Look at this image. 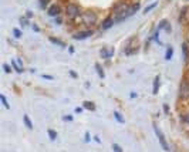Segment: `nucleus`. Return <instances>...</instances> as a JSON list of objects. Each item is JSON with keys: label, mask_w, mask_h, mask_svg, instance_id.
Masks as SVG:
<instances>
[{"label": "nucleus", "mask_w": 189, "mask_h": 152, "mask_svg": "<svg viewBox=\"0 0 189 152\" xmlns=\"http://www.w3.org/2000/svg\"><path fill=\"white\" fill-rule=\"evenodd\" d=\"M81 20H83V23H84L85 26H88V27H92V26H95V24H97L98 17H97V14H95V11H92V10H84V11H83V14H81Z\"/></svg>", "instance_id": "obj_1"}, {"label": "nucleus", "mask_w": 189, "mask_h": 152, "mask_svg": "<svg viewBox=\"0 0 189 152\" xmlns=\"http://www.w3.org/2000/svg\"><path fill=\"white\" fill-rule=\"evenodd\" d=\"M138 51V38L137 37H129L127 40V44L124 47V54L125 56H134Z\"/></svg>", "instance_id": "obj_2"}, {"label": "nucleus", "mask_w": 189, "mask_h": 152, "mask_svg": "<svg viewBox=\"0 0 189 152\" xmlns=\"http://www.w3.org/2000/svg\"><path fill=\"white\" fill-rule=\"evenodd\" d=\"M65 14H67V17L70 20H74V19H77V17L83 13H81V7L78 6V4L68 3L67 6H65Z\"/></svg>", "instance_id": "obj_3"}, {"label": "nucleus", "mask_w": 189, "mask_h": 152, "mask_svg": "<svg viewBox=\"0 0 189 152\" xmlns=\"http://www.w3.org/2000/svg\"><path fill=\"white\" fill-rule=\"evenodd\" d=\"M139 7H141V4H139V3L129 4V7H128V9H127V10H125L124 13H122L119 17H117V19H115V21H124V20H127L128 17L134 16V14L139 10Z\"/></svg>", "instance_id": "obj_4"}, {"label": "nucleus", "mask_w": 189, "mask_h": 152, "mask_svg": "<svg viewBox=\"0 0 189 152\" xmlns=\"http://www.w3.org/2000/svg\"><path fill=\"white\" fill-rule=\"evenodd\" d=\"M128 7H129V4L127 3L125 0H119L118 3H115L114 7H112V13L115 14V19L121 16V14L124 13V11L127 10V9H128Z\"/></svg>", "instance_id": "obj_5"}, {"label": "nucleus", "mask_w": 189, "mask_h": 152, "mask_svg": "<svg viewBox=\"0 0 189 152\" xmlns=\"http://www.w3.org/2000/svg\"><path fill=\"white\" fill-rule=\"evenodd\" d=\"M152 127H154V131H155V135H156V138H158L159 144H161L162 149H164V151H169V145H168V142H166V139H165V136H164V134H162V131L158 128V125H156V124H154V125H152Z\"/></svg>", "instance_id": "obj_6"}, {"label": "nucleus", "mask_w": 189, "mask_h": 152, "mask_svg": "<svg viewBox=\"0 0 189 152\" xmlns=\"http://www.w3.org/2000/svg\"><path fill=\"white\" fill-rule=\"evenodd\" d=\"M188 97H189V80L185 78V80H182L181 84H179V98H181V100H185V98H188Z\"/></svg>", "instance_id": "obj_7"}, {"label": "nucleus", "mask_w": 189, "mask_h": 152, "mask_svg": "<svg viewBox=\"0 0 189 152\" xmlns=\"http://www.w3.org/2000/svg\"><path fill=\"white\" fill-rule=\"evenodd\" d=\"M114 54H115L114 47H102L101 50H100V56H101V58H104V60H110L111 57H114Z\"/></svg>", "instance_id": "obj_8"}, {"label": "nucleus", "mask_w": 189, "mask_h": 152, "mask_svg": "<svg viewBox=\"0 0 189 152\" xmlns=\"http://www.w3.org/2000/svg\"><path fill=\"white\" fill-rule=\"evenodd\" d=\"M92 34H94V31L92 30H84V31H80V33H75L74 36H73V38L74 40H85V38H88V37H91Z\"/></svg>", "instance_id": "obj_9"}, {"label": "nucleus", "mask_w": 189, "mask_h": 152, "mask_svg": "<svg viewBox=\"0 0 189 152\" xmlns=\"http://www.w3.org/2000/svg\"><path fill=\"white\" fill-rule=\"evenodd\" d=\"M114 23H115V19H112V17H107V19L102 20V23L100 24V30L101 31L108 30V29H111L112 26H114Z\"/></svg>", "instance_id": "obj_10"}, {"label": "nucleus", "mask_w": 189, "mask_h": 152, "mask_svg": "<svg viewBox=\"0 0 189 152\" xmlns=\"http://www.w3.org/2000/svg\"><path fill=\"white\" fill-rule=\"evenodd\" d=\"M61 9L57 6V4H53V6L48 7V10H47V14L50 17H58V14H60Z\"/></svg>", "instance_id": "obj_11"}, {"label": "nucleus", "mask_w": 189, "mask_h": 152, "mask_svg": "<svg viewBox=\"0 0 189 152\" xmlns=\"http://www.w3.org/2000/svg\"><path fill=\"white\" fill-rule=\"evenodd\" d=\"M159 84H161V78H159V75H156V77L154 78V85H152V94H154V95L158 94Z\"/></svg>", "instance_id": "obj_12"}, {"label": "nucleus", "mask_w": 189, "mask_h": 152, "mask_svg": "<svg viewBox=\"0 0 189 152\" xmlns=\"http://www.w3.org/2000/svg\"><path fill=\"white\" fill-rule=\"evenodd\" d=\"M23 121H24V125H26L27 128H29V129H33V122H31L30 117H29L27 114L23 115Z\"/></svg>", "instance_id": "obj_13"}, {"label": "nucleus", "mask_w": 189, "mask_h": 152, "mask_svg": "<svg viewBox=\"0 0 189 152\" xmlns=\"http://www.w3.org/2000/svg\"><path fill=\"white\" fill-rule=\"evenodd\" d=\"M182 53H183V60L188 61L189 51H188V43H186V41H183V43H182Z\"/></svg>", "instance_id": "obj_14"}, {"label": "nucleus", "mask_w": 189, "mask_h": 152, "mask_svg": "<svg viewBox=\"0 0 189 152\" xmlns=\"http://www.w3.org/2000/svg\"><path fill=\"white\" fill-rule=\"evenodd\" d=\"M94 67H95V71H97V74H98V77L100 78H104L105 77V73H104V70H102V67L98 63H95L94 64Z\"/></svg>", "instance_id": "obj_15"}, {"label": "nucleus", "mask_w": 189, "mask_h": 152, "mask_svg": "<svg viewBox=\"0 0 189 152\" xmlns=\"http://www.w3.org/2000/svg\"><path fill=\"white\" fill-rule=\"evenodd\" d=\"M11 65H13V68H14V71H16V73H19V74H21V73H23V67H20V64H19L16 60H11Z\"/></svg>", "instance_id": "obj_16"}, {"label": "nucleus", "mask_w": 189, "mask_h": 152, "mask_svg": "<svg viewBox=\"0 0 189 152\" xmlns=\"http://www.w3.org/2000/svg\"><path fill=\"white\" fill-rule=\"evenodd\" d=\"M83 108H87V110H90V111H95V104L94 102H90V101H84Z\"/></svg>", "instance_id": "obj_17"}, {"label": "nucleus", "mask_w": 189, "mask_h": 152, "mask_svg": "<svg viewBox=\"0 0 189 152\" xmlns=\"http://www.w3.org/2000/svg\"><path fill=\"white\" fill-rule=\"evenodd\" d=\"M114 118L117 119V121H118L119 124H125V119H124V117H122V115L119 114L118 111H114Z\"/></svg>", "instance_id": "obj_18"}, {"label": "nucleus", "mask_w": 189, "mask_h": 152, "mask_svg": "<svg viewBox=\"0 0 189 152\" xmlns=\"http://www.w3.org/2000/svg\"><path fill=\"white\" fill-rule=\"evenodd\" d=\"M0 100H2V104L4 105V108H6V110H10V104L7 102L6 95H4V94H0Z\"/></svg>", "instance_id": "obj_19"}, {"label": "nucleus", "mask_w": 189, "mask_h": 152, "mask_svg": "<svg viewBox=\"0 0 189 152\" xmlns=\"http://www.w3.org/2000/svg\"><path fill=\"white\" fill-rule=\"evenodd\" d=\"M173 56V47H171L169 46L168 48H166V54H165V60H171Z\"/></svg>", "instance_id": "obj_20"}, {"label": "nucleus", "mask_w": 189, "mask_h": 152, "mask_svg": "<svg viewBox=\"0 0 189 152\" xmlns=\"http://www.w3.org/2000/svg\"><path fill=\"white\" fill-rule=\"evenodd\" d=\"M50 41L53 44H57V46H60V47H65V44L63 43V41L60 40V38H56V37H50Z\"/></svg>", "instance_id": "obj_21"}, {"label": "nucleus", "mask_w": 189, "mask_h": 152, "mask_svg": "<svg viewBox=\"0 0 189 152\" xmlns=\"http://www.w3.org/2000/svg\"><path fill=\"white\" fill-rule=\"evenodd\" d=\"M158 6V3H156V2H154V3H151L149 4V6H146L145 9H144V13H148V11H151V10H154V9H155V7Z\"/></svg>", "instance_id": "obj_22"}, {"label": "nucleus", "mask_w": 189, "mask_h": 152, "mask_svg": "<svg viewBox=\"0 0 189 152\" xmlns=\"http://www.w3.org/2000/svg\"><path fill=\"white\" fill-rule=\"evenodd\" d=\"M47 132H48V136H50L51 141H56V139H57V132L54 131V129H47Z\"/></svg>", "instance_id": "obj_23"}, {"label": "nucleus", "mask_w": 189, "mask_h": 152, "mask_svg": "<svg viewBox=\"0 0 189 152\" xmlns=\"http://www.w3.org/2000/svg\"><path fill=\"white\" fill-rule=\"evenodd\" d=\"M166 26H168V20H162L161 23L158 24V27H156V30H158V31H161L162 29H165Z\"/></svg>", "instance_id": "obj_24"}, {"label": "nucleus", "mask_w": 189, "mask_h": 152, "mask_svg": "<svg viewBox=\"0 0 189 152\" xmlns=\"http://www.w3.org/2000/svg\"><path fill=\"white\" fill-rule=\"evenodd\" d=\"M181 121H182L183 124H189V114H183V115H181Z\"/></svg>", "instance_id": "obj_25"}, {"label": "nucleus", "mask_w": 189, "mask_h": 152, "mask_svg": "<svg viewBox=\"0 0 189 152\" xmlns=\"http://www.w3.org/2000/svg\"><path fill=\"white\" fill-rule=\"evenodd\" d=\"M13 34H14V37H16V38L21 37V31L19 30V29H13Z\"/></svg>", "instance_id": "obj_26"}, {"label": "nucleus", "mask_w": 189, "mask_h": 152, "mask_svg": "<svg viewBox=\"0 0 189 152\" xmlns=\"http://www.w3.org/2000/svg\"><path fill=\"white\" fill-rule=\"evenodd\" d=\"M38 3H40V7L41 9H46L48 4V0H38Z\"/></svg>", "instance_id": "obj_27"}, {"label": "nucleus", "mask_w": 189, "mask_h": 152, "mask_svg": "<svg viewBox=\"0 0 189 152\" xmlns=\"http://www.w3.org/2000/svg\"><path fill=\"white\" fill-rule=\"evenodd\" d=\"M112 149H114V152H122V148L118 144H112Z\"/></svg>", "instance_id": "obj_28"}, {"label": "nucleus", "mask_w": 189, "mask_h": 152, "mask_svg": "<svg viewBox=\"0 0 189 152\" xmlns=\"http://www.w3.org/2000/svg\"><path fill=\"white\" fill-rule=\"evenodd\" d=\"M27 24H29L27 19H26V17H21V19H20V26H21V27H26Z\"/></svg>", "instance_id": "obj_29"}, {"label": "nucleus", "mask_w": 189, "mask_h": 152, "mask_svg": "<svg viewBox=\"0 0 189 152\" xmlns=\"http://www.w3.org/2000/svg\"><path fill=\"white\" fill-rule=\"evenodd\" d=\"M3 70H4L6 74H10V73H11V68L9 67V64H3Z\"/></svg>", "instance_id": "obj_30"}, {"label": "nucleus", "mask_w": 189, "mask_h": 152, "mask_svg": "<svg viewBox=\"0 0 189 152\" xmlns=\"http://www.w3.org/2000/svg\"><path fill=\"white\" fill-rule=\"evenodd\" d=\"M68 74H70L73 78H78V74H77V73H75L74 70H70V71H68Z\"/></svg>", "instance_id": "obj_31"}, {"label": "nucleus", "mask_w": 189, "mask_h": 152, "mask_svg": "<svg viewBox=\"0 0 189 152\" xmlns=\"http://www.w3.org/2000/svg\"><path fill=\"white\" fill-rule=\"evenodd\" d=\"M63 121H73V117H71V115H64V117H63Z\"/></svg>", "instance_id": "obj_32"}, {"label": "nucleus", "mask_w": 189, "mask_h": 152, "mask_svg": "<svg viewBox=\"0 0 189 152\" xmlns=\"http://www.w3.org/2000/svg\"><path fill=\"white\" fill-rule=\"evenodd\" d=\"M164 111H165V114H169V105L168 104H164Z\"/></svg>", "instance_id": "obj_33"}, {"label": "nucleus", "mask_w": 189, "mask_h": 152, "mask_svg": "<svg viewBox=\"0 0 189 152\" xmlns=\"http://www.w3.org/2000/svg\"><path fill=\"white\" fill-rule=\"evenodd\" d=\"M54 23H56V24H61V23H63V20H61L60 17H54Z\"/></svg>", "instance_id": "obj_34"}, {"label": "nucleus", "mask_w": 189, "mask_h": 152, "mask_svg": "<svg viewBox=\"0 0 189 152\" xmlns=\"http://www.w3.org/2000/svg\"><path fill=\"white\" fill-rule=\"evenodd\" d=\"M33 30H34V31H36V33H38V31H40V27H38L37 24L34 23V24H33Z\"/></svg>", "instance_id": "obj_35"}, {"label": "nucleus", "mask_w": 189, "mask_h": 152, "mask_svg": "<svg viewBox=\"0 0 189 152\" xmlns=\"http://www.w3.org/2000/svg\"><path fill=\"white\" fill-rule=\"evenodd\" d=\"M26 16L29 17V19H31L33 17V11H30V10H27V13H26Z\"/></svg>", "instance_id": "obj_36"}, {"label": "nucleus", "mask_w": 189, "mask_h": 152, "mask_svg": "<svg viewBox=\"0 0 189 152\" xmlns=\"http://www.w3.org/2000/svg\"><path fill=\"white\" fill-rule=\"evenodd\" d=\"M43 78H46V80H54V77H51V75H47V74H44Z\"/></svg>", "instance_id": "obj_37"}, {"label": "nucleus", "mask_w": 189, "mask_h": 152, "mask_svg": "<svg viewBox=\"0 0 189 152\" xmlns=\"http://www.w3.org/2000/svg\"><path fill=\"white\" fill-rule=\"evenodd\" d=\"M74 111H75V114H80V112H83V108H81V107H77Z\"/></svg>", "instance_id": "obj_38"}, {"label": "nucleus", "mask_w": 189, "mask_h": 152, "mask_svg": "<svg viewBox=\"0 0 189 152\" xmlns=\"http://www.w3.org/2000/svg\"><path fill=\"white\" fill-rule=\"evenodd\" d=\"M88 141H90V134L87 132V134H85V142H88Z\"/></svg>", "instance_id": "obj_39"}, {"label": "nucleus", "mask_w": 189, "mask_h": 152, "mask_svg": "<svg viewBox=\"0 0 189 152\" xmlns=\"http://www.w3.org/2000/svg\"><path fill=\"white\" fill-rule=\"evenodd\" d=\"M68 50H70V53H71V54L74 53V47H73V46H70V47H68Z\"/></svg>", "instance_id": "obj_40"}, {"label": "nucleus", "mask_w": 189, "mask_h": 152, "mask_svg": "<svg viewBox=\"0 0 189 152\" xmlns=\"http://www.w3.org/2000/svg\"><path fill=\"white\" fill-rule=\"evenodd\" d=\"M17 63H19V64H20V67H23V61H21L20 58H19V60H17Z\"/></svg>", "instance_id": "obj_41"}, {"label": "nucleus", "mask_w": 189, "mask_h": 152, "mask_svg": "<svg viewBox=\"0 0 189 152\" xmlns=\"http://www.w3.org/2000/svg\"><path fill=\"white\" fill-rule=\"evenodd\" d=\"M186 77H188V80H189V65H188V70H186Z\"/></svg>", "instance_id": "obj_42"}, {"label": "nucleus", "mask_w": 189, "mask_h": 152, "mask_svg": "<svg viewBox=\"0 0 189 152\" xmlns=\"http://www.w3.org/2000/svg\"><path fill=\"white\" fill-rule=\"evenodd\" d=\"M186 43H188V44H189V34H188V40H186Z\"/></svg>", "instance_id": "obj_43"}]
</instances>
